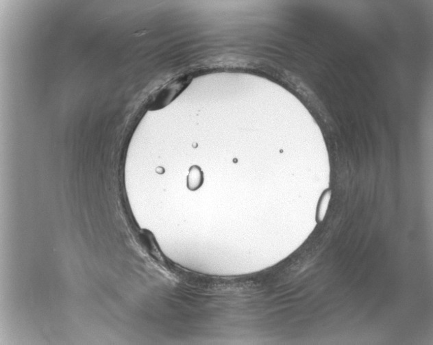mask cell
<instances>
[{"label":"cell","instance_id":"obj_1","mask_svg":"<svg viewBox=\"0 0 433 345\" xmlns=\"http://www.w3.org/2000/svg\"><path fill=\"white\" fill-rule=\"evenodd\" d=\"M204 182V176L199 166H194L189 170L187 177V187L189 190H196L200 188Z\"/></svg>","mask_w":433,"mask_h":345},{"label":"cell","instance_id":"obj_2","mask_svg":"<svg viewBox=\"0 0 433 345\" xmlns=\"http://www.w3.org/2000/svg\"><path fill=\"white\" fill-rule=\"evenodd\" d=\"M331 197V191L330 190H326L322 194L320 200L319 201L318 207L317 210L316 220L317 222L323 221L326 214L327 213Z\"/></svg>","mask_w":433,"mask_h":345}]
</instances>
